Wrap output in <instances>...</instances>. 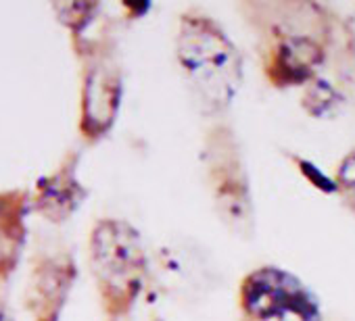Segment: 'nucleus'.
<instances>
[{"instance_id":"obj_13","label":"nucleus","mask_w":355,"mask_h":321,"mask_svg":"<svg viewBox=\"0 0 355 321\" xmlns=\"http://www.w3.org/2000/svg\"><path fill=\"white\" fill-rule=\"evenodd\" d=\"M59 11L65 15L63 21L73 32H80L92 19V13L96 11V5H90V3H71V5H61Z\"/></svg>"},{"instance_id":"obj_12","label":"nucleus","mask_w":355,"mask_h":321,"mask_svg":"<svg viewBox=\"0 0 355 321\" xmlns=\"http://www.w3.org/2000/svg\"><path fill=\"white\" fill-rule=\"evenodd\" d=\"M293 160H295V165H297L299 174H301L313 188H318V190L324 192V194H336V182H334V178H328L326 174H322L320 167H315L313 163H309L307 158L293 156Z\"/></svg>"},{"instance_id":"obj_9","label":"nucleus","mask_w":355,"mask_h":321,"mask_svg":"<svg viewBox=\"0 0 355 321\" xmlns=\"http://www.w3.org/2000/svg\"><path fill=\"white\" fill-rule=\"evenodd\" d=\"M86 190L76 178L73 165H65L59 174L40 184L38 209L51 219H67L84 201Z\"/></svg>"},{"instance_id":"obj_3","label":"nucleus","mask_w":355,"mask_h":321,"mask_svg":"<svg viewBox=\"0 0 355 321\" xmlns=\"http://www.w3.org/2000/svg\"><path fill=\"white\" fill-rule=\"evenodd\" d=\"M201 160L218 219L232 236L251 238L255 234L253 188L239 138L230 125L209 127Z\"/></svg>"},{"instance_id":"obj_11","label":"nucleus","mask_w":355,"mask_h":321,"mask_svg":"<svg viewBox=\"0 0 355 321\" xmlns=\"http://www.w3.org/2000/svg\"><path fill=\"white\" fill-rule=\"evenodd\" d=\"M334 182H336V196L355 217V148H351L340 158V163L334 172Z\"/></svg>"},{"instance_id":"obj_10","label":"nucleus","mask_w":355,"mask_h":321,"mask_svg":"<svg viewBox=\"0 0 355 321\" xmlns=\"http://www.w3.org/2000/svg\"><path fill=\"white\" fill-rule=\"evenodd\" d=\"M338 104V92L336 88L324 80L322 75L315 77L311 84H307L303 88V94H301V109L313 117V119H320V117H326L330 115Z\"/></svg>"},{"instance_id":"obj_8","label":"nucleus","mask_w":355,"mask_h":321,"mask_svg":"<svg viewBox=\"0 0 355 321\" xmlns=\"http://www.w3.org/2000/svg\"><path fill=\"white\" fill-rule=\"evenodd\" d=\"M76 267L69 259H57L42 265L34 279V296L40 302V321H57V315L67 298Z\"/></svg>"},{"instance_id":"obj_2","label":"nucleus","mask_w":355,"mask_h":321,"mask_svg":"<svg viewBox=\"0 0 355 321\" xmlns=\"http://www.w3.org/2000/svg\"><path fill=\"white\" fill-rule=\"evenodd\" d=\"M90 263L107 315H128L150 273L140 232L123 219H101L90 236Z\"/></svg>"},{"instance_id":"obj_4","label":"nucleus","mask_w":355,"mask_h":321,"mask_svg":"<svg viewBox=\"0 0 355 321\" xmlns=\"http://www.w3.org/2000/svg\"><path fill=\"white\" fill-rule=\"evenodd\" d=\"M293 17L286 15L282 21H274L270 32L263 34L268 42L261 48V71L268 84L276 90L305 88L320 77V69L328 57L330 28L324 24V17L307 28H301V24H305L309 17L303 15L299 21Z\"/></svg>"},{"instance_id":"obj_6","label":"nucleus","mask_w":355,"mask_h":321,"mask_svg":"<svg viewBox=\"0 0 355 321\" xmlns=\"http://www.w3.org/2000/svg\"><path fill=\"white\" fill-rule=\"evenodd\" d=\"M121 104V71L111 59H98L88 67L82 90V131L86 138H103L115 123Z\"/></svg>"},{"instance_id":"obj_1","label":"nucleus","mask_w":355,"mask_h":321,"mask_svg":"<svg viewBox=\"0 0 355 321\" xmlns=\"http://www.w3.org/2000/svg\"><path fill=\"white\" fill-rule=\"evenodd\" d=\"M175 63L203 115L218 117L232 107L245 80V61L220 21L201 11L182 13Z\"/></svg>"},{"instance_id":"obj_5","label":"nucleus","mask_w":355,"mask_h":321,"mask_svg":"<svg viewBox=\"0 0 355 321\" xmlns=\"http://www.w3.org/2000/svg\"><path fill=\"white\" fill-rule=\"evenodd\" d=\"M239 321H324V313L301 277L278 265H261L239 284Z\"/></svg>"},{"instance_id":"obj_7","label":"nucleus","mask_w":355,"mask_h":321,"mask_svg":"<svg viewBox=\"0 0 355 321\" xmlns=\"http://www.w3.org/2000/svg\"><path fill=\"white\" fill-rule=\"evenodd\" d=\"M159 269L165 286L175 294H205L214 286V267L205 253L189 242L161 246Z\"/></svg>"}]
</instances>
